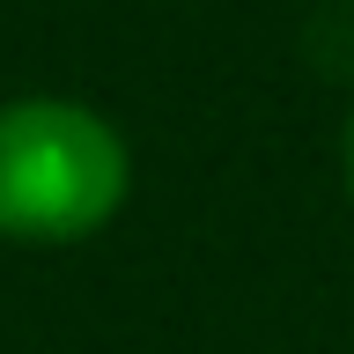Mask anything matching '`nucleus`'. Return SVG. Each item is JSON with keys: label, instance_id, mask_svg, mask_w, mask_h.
<instances>
[{"label": "nucleus", "instance_id": "f03ea898", "mask_svg": "<svg viewBox=\"0 0 354 354\" xmlns=\"http://www.w3.org/2000/svg\"><path fill=\"white\" fill-rule=\"evenodd\" d=\"M339 185H347V199H354V118H347V133H339Z\"/></svg>", "mask_w": 354, "mask_h": 354}, {"label": "nucleus", "instance_id": "f257e3e1", "mask_svg": "<svg viewBox=\"0 0 354 354\" xmlns=\"http://www.w3.org/2000/svg\"><path fill=\"white\" fill-rule=\"evenodd\" d=\"M133 192V155L104 111L74 96L0 104V236L82 243Z\"/></svg>", "mask_w": 354, "mask_h": 354}]
</instances>
